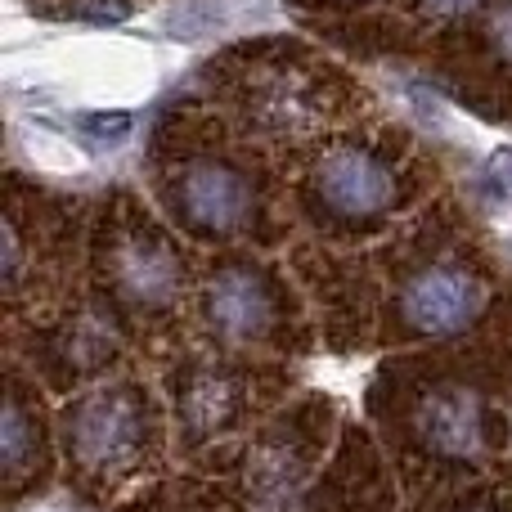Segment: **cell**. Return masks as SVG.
<instances>
[{"label":"cell","mask_w":512,"mask_h":512,"mask_svg":"<svg viewBox=\"0 0 512 512\" xmlns=\"http://www.w3.org/2000/svg\"><path fill=\"white\" fill-rule=\"evenodd\" d=\"M68 450L95 477H117L140 459L144 445V409L126 387L86 391L68 409Z\"/></svg>","instance_id":"obj_1"},{"label":"cell","mask_w":512,"mask_h":512,"mask_svg":"<svg viewBox=\"0 0 512 512\" xmlns=\"http://www.w3.org/2000/svg\"><path fill=\"white\" fill-rule=\"evenodd\" d=\"M310 198L337 221L369 225L396 207V171L360 144H337L310 171Z\"/></svg>","instance_id":"obj_2"},{"label":"cell","mask_w":512,"mask_h":512,"mask_svg":"<svg viewBox=\"0 0 512 512\" xmlns=\"http://www.w3.org/2000/svg\"><path fill=\"white\" fill-rule=\"evenodd\" d=\"M171 203H176L180 221L194 234L225 239V234H239L252 221L256 194H252V180L239 167L216 158H194L171 180Z\"/></svg>","instance_id":"obj_3"},{"label":"cell","mask_w":512,"mask_h":512,"mask_svg":"<svg viewBox=\"0 0 512 512\" xmlns=\"http://www.w3.org/2000/svg\"><path fill=\"white\" fill-rule=\"evenodd\" d=\"M486 310V283L454 261H436L418 270L400 288V319L418 337H454L468 333Z\"/></svg>","instance_id":"obj_4"},{"label":"cell","mask_w":512,"mask_h":512,"mask_svg":"<svg viewBox=\"0 0 512 512\" xmlns=\"http://www.w3.org/2000/svg\"><path fill=\"white\" fill-rule=\"evenodd\" d=\"M207 328L230 346H252L274 333V292L252 265H225L203 297Z\"/></svg>","instance_id":"obj_5"},{"label":"cell","mask_w":512,"mask_h":512,"mask_svg":"<svg viewBox=\"0 0 512 512\" xmlns=\"http://www.w3.org/2000/svg\"><path fill=\"white\" fill-rule=\"evenodd\" d=\"M108 274H113L117 297L140 310H167L185 283L180 256L158 234H122L108 252Z\"/></svg>","instance_id":"obj_6"},{"label":"cell","mask_w":512,"mask_h":512,"mask_svg":"<svg viewBox=\"0 0 512 512\" xmlns=\"http://www.w3.org/2000/svg\"><path fill=\"white\" fill-rule=\"evenodd\" d=\"M418 432L427 450L445 459H477L486 450V409L468 387H436L418 409Z\"/></svg>","instance_id":"obj_7"},{"label":"cell","mask_w":512,"mask_h":512,"mask_svg":"<svg viewBox=\"0 0 512 512\" xmlns=\"http://www.w3.org/2000/svg\"><path fill=\"white\" fill-rule=\"evenodd\" d=\"M234 409H239V391L225 373L216 369H198L189 373L185 391H180V418L194 436H212L221 427H230Z\"/></svg>","instance_id":"obj_8"},{"label":"cell","mask_w":512,"mask_h":512,"mask_svg":"<svg viewBox=\"0 0 512 512\" xmlns=\"http://www.w3.org/2000/svg\"><path fill=\"white\" fill-rule=\"evenodd\" d=\"M252 512H306L301 477L288 468L283 454H261L252 468Z\"/></svg>","instance_id":"obj_9"},{"label":"cell","mask_w":512,"mask_h":512,"mask_svg":"<svg viewBox=\"0 0 512 512\" xmlns=\"http://www.w3.org/2000/svg\"><path fill=\"white\" fill-rule=\"evenodd\" d=\"M63 351H68L72 369H99L113 355V328L99 315H81L77 324L63 333Z\"/></svg>","instance_id":"obj_10"},{"label":"cell","mask_w":512,"mask_h":512,"mask_svg":"<svg viewBox=\"0 0 512 512\" xmlns=\"http://www.w3.org/2000/svg\"><path fill=\"white\" fill-rule=\"evenodd\" d=\"M32 454H36V432L27 423V409L18 405V396H9L5 418H0V463H5V477H18Z\"/></svg>","instance_id":"obj_11"},{"label":"cell","mask_w":512,"mask_h":512,"mask_svg":"<svg viewBox=\"0 0 512 512\" xmlns=\"http://www.w3.org/2000/svg\"><path fill=\"white\" fill-rule=\"evenodd\" d=\"M77 135H86L95 149H122L135 135V113H126V108H86V113H77Z\"/></svg>","instance_id":"obj_12"},{"label":"cell","mask_w":512,"mask_h":512,"mask_svg":"<svg viewBox=\"0 0 512 512\" xmlns=\"http://www.w3.org/2000/svg\"><path fill=\"white\" fill-rule=\"evenodd\" d=\"M486 41H490V50L499 54V63H508V68H512V0H499V5L490 9Z\"/></svg>","instance_id":"obj_13"},{"label":"cell","mask_w":512,"mask_h":512,"mask_svg":"<svg viewBox=\"0 0 512 512\" xmlns=\"http://www.w3.org/2000/svg\"><path fill=\"white\" fill-rule=\"evenodd\" d=\"M481 5H486V0H418V14L432 18V23H454V18L477 14Z\"/></svg>","instance_id":"obj_14"},{"label":"cell","mask_w":512,"mask_h":512,"mask_svg":"<svg viewBox=\"0 0 512 512\" xmlns=\"http://www.w3.org/2000/svg\"><path fill=\"white\" fill-rule=\"evenodd\" d=\"M0 279H5V292H14L18 279H23V248H18V230H5V265H0Z\"/></svg>","instance_id":"obj_15"},{"label":"cell","mask_w":512,"mask_h":512,"mask_svg":"<svg viewBox=\"0 0 512 512\" xmlns=\"http://www.w3.org/2000/svg\"><path fill=\"white\" fill-rule=\"evenodd\" d=\"M486 176H490V185H495V189H504V194H512V149H499L495 158H490Z\"/></svg>","instance_id":"obj_16"},{"label":"cell","mask_w":512,"mask_h":512,"mask_svg":"<svg viewBox=\"0 0 512 512\" xmlns=\"http://www.w3.org/2000/svg\"><path fill=\"white\" fill-rule=\"evenodd\" d=\"M468 512H499V508H486V504H481V508H468Z\"/></svg>","instance_id":"obj_17"}]
</instances>
